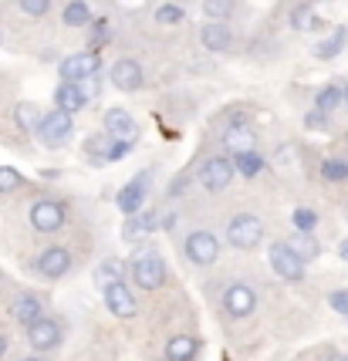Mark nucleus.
Segmentation results:
<instances>
[{"label": "nucleus", "instance_id": "f257e3e1", "mask_svg": "<svg viewBox=\"0 0 348 361\" xmlns=\"http://www.w3.org/2000/svg\"><path fill=\"white\" fill-rule=\"evenodd\" d=\"M227 240L237 250H253L264 240V223L257 220L253 213H237L234 220L227 223Z\"/></svg>", "mask_w": 348, "mask_h": 361}, {"label": "nucleus", "instance_id": "f03ea898", "mask_svg": "<svg viewBox=\"0 0 348 361\" xmlns=\"http://www.w3.org/2000/svg\"><path fill=\"white\" fill-rule=\"evenodd\" d=\"M132 281L145 287V290H156V287L166 283V264L159 260L156 253H139L132 260Z\"/></svg>", "mask_w": 348, "mask_h": 361}, {"label": "nucleus", "instance_id": "7ed1b4c3", "mask_svg": "<svg viewBox=\"0 0 348 361\" xmlns=\"http://www.w3.org/2000/svg\"><path fill=\"white\" fill-rule=\"evenodd\" d=\"M98 64H102V58H98V51H78V54H71V58H64L61 61V81H85L92 78V75H98Z\"/></svg>", "mask_w": 348, "mask_h": 361}, {"label": "nucleus", "instance_id": "20e7f679", "mask_svg": "<svg viewBox=\"0 0 348 361\" xmlns=\"http://www.w3.org/2000/svg\"><path fill=\"white\" fill-rule=\"evenodd\" d=\"M234 159H223V156H213L203 162V169H200V183H203L210 192H220V189L230 186V179H234Z\"/></svg>", "mask_w": 348, "mask_h": 361}, {"label": "nucleus", "instance_id": "39448f33", "mask_svg": "<svg viewBox=\"0 0 348 361\" xmlns=\"http://www.w3.org/2000/svg\"><path fill=\"white\" fill-rule=\"evenodd\" d=\"M270 267L277 270V277H284V281H304V260L287 243H274L270 247Z\"/></svg>", "mask_w": 348, "mask_h": 361}, {"label": "nucleus", "instance_id": "423d86ee", "mask_svg": "<svg viewBox=\"0 0 348 361\" xmlns=\"http://www.w3.org/2000/svg\"><path fill=\"white\" fill-rule=\"evenodd\" d=\"M31 226L37 233H58L64 226V206L54 200H41L31 206Z\"/></svg>", "mask_w": 348, "mask_h": 361}, {"label": "nucleus", "instance_id": "0eeeda50", "mask_svg": "<svg viewBox=\"0 0 348 361\" xmlns=\"http://www.w3.org/2000/svg\"><path fill=\"white\" fill-rule=\"evenodd\" d=\"M217 253H220V243H217V236L210 233V230H196V233L186 236V257H190L193 264L210 267L217 260Z\"/></svg>", "mask_w": 348, "mask_h": 361}, {"label": "nucleus", "instance_id": "6e6552de", "mask_svg": "<svg viewBox=\"0 0 348 361\" xmlns=\"http://www.w3.org/2000/svg\"><path fill=\"white\" fill-rule=\"evenodd\" d=\"M71 128H75V118H71L68 111L54 109V111H48V115L41 118V126H37V135L48 142V145H61V142L71 135Z\"/></svg>", "mask_w": 348, "mask_h": 361}, {"label": "nucleus", "instance_id": "1a4fd4ad", "mask_svg": "<svg viewBox=\"0 0 348 361\" xmlns=\"http://www.w3.org/2000/svg\"><path fill=\"white\" fill-rule=\"evenodd\" d=\"M28 341L34 351H51V348L61 345V324L41 314L34 324H28Z\"/></svg>", "mask_w": 348, "mask_h": 361}, {"label": "nucleus", "instance_id": "9d476101", "mask_svg": "<svg viewBox=\"0 0 348 361\" xmlns=\"http://www.w3.org/2000/svg\"><path fill=\"white\" fill-rule=\"evenodd\" d=\"M112 85L119 92H139L143 88V64L132 58H119L112 64Z\"/></svg>", "mask_w": 348, "mask_h": 361}, {"label": "nucleus", "instance_id": "9b49d317", "mask_svg": "<svg viewBox=\"0 0 348 361\" xmlns=\"http://www.w3.org/2000/svg\"><path fill=\"white\" fill-rule=\"evenodd\" d=\"M223 307H227L230 317H247L253 307H257V294H253L247 283H234V287H227V294H223Z\"/></svg>", "mask_w": 348, "mask_h": 361}, {"label": "nucleus", "instance_id": "f8f14e48", "mask_svg": "<svg viewBox=\"0 0 348 361\" xmlns=\"http://www.w3.org/2000/svg\"><path fill=\"white\" fill-rule=\"evenodd\" d=\"M68 267H71V253L64 250V247H48V250L37 257V274H41V277H48V281L64 277Z\"/></svg>", "mask_w": 348, "mask_h": 361}, {"label": "nucleus", "instance_id": "ddd939ff", "mask_svg": "<svg viewBox=\"0 0 348 361\" xmlns=\"http://www.w3.org/2000/svg\"><path fill=\"white\" fill-rule=\"evenodd\" d=\"M200 41H203L206 51L223 54V51H230V47H234V31H230L223 20H206L203 31H200Z\"/></svg>", "mask_w": 348, "mask_h": 361}, {"label": "nucleus", "instance_id": "4468645a", "mask_svg": "<svg viewBox=\"0 0 348 361\" xmlns=\"http://www.w3.org/2000/svg\"><path fill=\"white\" fill-rule=\"evenodd\" d=\"M105 304H109V311L115 317H132L136 314V298H132V290L126 287V281L109 283V287H105Z\"/></svg>", "mask_w": 348, "mask_h": 361}, {"label": "nucleus", "instance_id": "2eb2a0df", "mask_svg": "<svg viewBox=\"0 0 348 361\" xmlns=\"http://www.w3.org/2000/svg\"><path fill=\"white\" fill-rule=\"evenodd\" d=\"M145 192H149V173H139L122 192H119V209L128 213V216L139 213V206L145 203Z\"/></svg>", "mask_w": 348, "mask_h": 361}, {"label": "nucleus", "instance_id": "dca6fc26", "mask_svg": "<svg viewBox=\"0 0 348 361\" xmlns=\"http://www.w3.org/2000/svg\"><path fill=\"white\" fill-rule=\"evenodd\" d=\"M223 145H227L230 152H251L253 145H257V132H253L244 118H234L230 128H227V135H223Z\"/></svg>", "mask_w": 348, "mask_h": 361}, {"label": "nucleus", "instance_id": "f3484780", "mask_svg": "<svg viewBox=\"0 0 348 361\" xmlns=\"http://www.w3.org/2000/svg\"><path fill=\"white\" fill-rule=\"evenodd\" d=\"M105 132H109L112 139H136V135H139V126H136V118H132L126 109H109V115H105Z\"/></svg>", "mask_w": 348, "mask_h": 361}, {"label": "nucleus", "instance_id": "a211bd4d", "mask_svg": "<svg viewBox=\"0 0 348 361\" xmlns=\"http://www.w3.org/2000/svg\"><path fill=\"white\" fill-rule=\"evenodd\" d=\"M85 102H88V94L81 92L78 81H61V88L54 92V105L61 111H68V115H75V111L85 109Z\"/></svg>", "mask_w": 348, "mask_h": 361}, {"label": "nucleus", "instance_id": "6ab92c4d", "mask_svg": "<svg viewBox=\"0 0 348 361\" xmlns=\"http://www.w3.org/2000/svg\"><path fill=\"white\" fill-rule=\"evenodd\" d=\"M41 314H44V300L37 298V294H20V298L14 300V317L24 324V328L34 324Z\"/></svg>", "mask_w": 348, "mask_h": 361}, {"label": "nucleus", "instance_id": "aec40b11", "mask_svg": "<svg viewBox=\"0 0 348 361\" xmlns=\"http://www.w3.org/2000/svg\"><path fill=\"white\" fill-rule=\"evenodd\" d=\"M196 338L193 334H176L169 338V345H166V358L169 361H193L196 358Z\"/></svg>", "mask_w": 348, "mask_h": 361}, {"label": "nucleus", "instance_id": "412c9836", "mask_svg": "<svg viewBox=\"0 0 348 361\" xmlns=\"http://www.w3.org/2000/svg\"><path fill=\"white\" fill-rule=\"evenodd\" d=\"M345 41H348V31L345 27H338L335 34H328L325 41H318L315 44V58L318 61H332V58H338L342 47H345Z\"/></svg>", "mask_w": 348, "mask_h": 361}, {"label": "nucleus", "instance_id": "4be33fe9", "mask_svg": "<svg viewBox=\"0 0 348 361\" xmlns=\"http://www.w3.org/2000/svg\"><path fill=\"white\" fill-rule=\"evenodd\" d=\"M41 118H44V111L37 109L34 102H20L14 109V122L20 132H37V126H41Z\"/></svg>", "mask_w": 348, "mask_h": 361}, {"label": "nucleus", "instance_id": "5701e85b", "mask_svg": "<svg viewBox=\"0 0 348 361\" xmlns=\"http://www.w3.org/2000/svg\"><path fill=\"white\" fill-rule=\"evenodd\" d=\"M291 27L301 34H315L321 31V17H318L315 7H294L291 11Z\"/></svg>", "mask_w": 348, "mask_h": 361}, {"label": "nucleus", "instance_id": "b1692460", "mask_svg": "<svg viewBox=\"0 0 348 361\" xmlns=\"http://www.w3.org/2000/svg\"><path fill=\"white\" fill-rule=\"evenodd\" d=\"M61 20L68 27H85V24H92V7H88L85 0H68Z\"/></svg>", "mask_w": 348, "mask_h": 361}, {"label": "nucleus", "instance_id": "393cba45", "mask_svg": "<svg viewBox=\"0 0 348 361\" xmlns=\"http://www.w3.org/2000/svg\"><path fill=\"white\" fill-rule=\"evenodd\" d=\"M126 277V264L122 260H115V257H109V260H102L95 270V281L98 287H109V283H119Z\"/></svg>", "mask_w": 348, "mask_h": 361}, {"label": "nucleus", "instance_id": "a878e982", "mask_svg": "<svg viewBox=\"0 0 348 361\" xmlns=\"http://www.w3.org/2000/svg\"><path fill=\"white\" fill-rule=\"evenodd\" d=\"M152 230H156V216L152 213H132L126 223V240H143Z\"/></svg>", "mask_w": 348, "mask_h": 361}, {"label": "nucleus", "instance_id": "bb28decb", "mask_svg": "<svg viewBox=\"0 0 348 361\" xmlns=\"http://www.w3.org/2000/svg\"><path fill=\"white\" fill-rule=\"evenodd\" d=\"M287 247L298 253L301 260H315L318 253H321V247H318L315 236H311V233H301V230H298L294 236H291V243H287Z\"/></svg>", "mask_w": 348, "mask_h": 361}, {"label": "nucleus", "instance_id": "cd10ccee", "mask_svg": "<svg viewBox=\"0 0 348 361\" xmlns=\"http://www.w3.org/2000/svg\"><path fill=\"white\" fill-rule=\"evenodd\" d=\"M234 169H237L240 176H247V179H253V176L264 169V159L257 156V152H234Z\"/></svg>", "mask_w": 348, "mask_h": 361}, {"label": "nucleus", "instance_id": "c85d7f7f", "mask_svg": "<svg viewBox=\"0 0 348 361\" xmlns=\"http://www.w3.org/2000/svg\"><path fill=\"white\" fill-rule=\"evenodd\" d=\"M156 20L159 24H166V27H173V24H183V20H186V11H183L179 4H159Z\"/></svg>", "mask_w": 348, "mask_h": 361}, {"label": "nucleus", "instance_id": "c756f323", "mask_svg": "<svg viewBox=\"0 0 348 361\" xmlns=\"http://www.w3.org/2000/svg\"><path fill=\"white\" fill-rule=\"evenodd\" d=\"M338 105H342V88L328 85V88H321V92H318V98H315V109L318 111H325V115H328V111L338 109Z\"/></svg>", "mask_w": 348, "mask_h": 361}, {"label": "nucleus", "instance_id": "7c9ffc66", "mask_svg": "<svg viewBox=\"0 0 348 361\" xmlns=\"http://www.w3.org/2000/svg\"><path fill=\"white\" fill-rule=\"evenodd\" d=\"M230 11H234V0H206L203 4L206 20H227Z\"/></svg>", "mask_w": 348, "mask_h": 361}, {"label": "nucleus", "instance_id": "2f4dec72", "mask_svg": "<svg viewBox=\"0 0 348 361\" xmlns=\"http://www.w3.org/2000/svg\"><path fill=\"white\" fill-rule=\"evenodd\" d=\"M321 176H325L328 183L348 179V166H345V162H338V159H325V162H321Z\"/></svg>", "mask_w": 348, "mask_h": 361}, {"label": "nucleus", "instance_id": "473e14b6", "mask_svg": "<svg viewBox=\"0 0 348 361\" xmlns=\"http://www.w3.org/2000/svg\"><path fill=\"white\" fill-rule=\"evenodd\" d=\"M109 142H112V135L105 132V135H92V139L85 142V152L92 159H105V152H109Z\"/></svg>", "mask_w": 348, "mask_h": 361}, {"label": "nucleus", "instance_id": "72a5a7b5", "mask_svg": "<svg viewBox=\"0 0 348 361\" xmlns=\"http://www.w3.org/2000/svg\"><path fill=\"white\" fill-rule=\"evenodd\" d=\"M112 41L109 34V20L102 17V20H92V51H98V47H105Z\"/></svg>", "mask_w": 348, "mask_h": 361}, {"label": "nucleus", "instance_id": "f704fd0d", "mask_svg": "<svg viewBox=\"0 0 348 361\" xmlns=\"http://www.w3.org/2000/svg\"><path fill=\"white\" fill-rule=\"evenodd\" d=\"M17 7L28 17H44L51 11V0H17Z\"/></svg>", "mask_w": 348, "mask_h": 361}, {"label": "nucleus", "instance_id": "c9c22d12", "mask_svg": "<svg viewBox=\"0 0 348 361\" xmlns=\"http://www.w3.org/2000/svg\"><path fill=\"white\" fill-rule=\"evenodd\" d=\"M294 226H298L301 233H311L318 226V213L315 209H294Z\"/></svg>", "mask_w": 348, "mask_h": 361}, {"label": "nucleus", "instance_id": "e433bc0d", "mask_svg": "<svg viewBox=\"0 0 348 361\" xmlns=\"http://www.w3.org/2000/svg\"><path fill=\"white\" fill-rule=\"evenodd\" d=\"M20 183H24V179H20V173H17V169H11V166H0V192H14Z\"/></svg>", "mask_w": 348, "mask_h": 361}, {"label": "nucleus", "instance_id": "4c0bfd02", "mask_svg": "<svg viewBox=\"0 0 348 361\" xmlns=\"http://www.w3.org/2000/svg\"><path fill=\"white\" fill-rule=\"evenodd\" d=\"M132 152V139H112L109 142V152H105V162H115V159H122Z\"/></svg>", "mask_w": 348, "mask_h": 361}, {"label": "nucleus", "instance_id": "58836bf2", "mask_svg": "<svg viewBox=\"0 0 348 361\" xmlns=\"http://www.w3.org/2000/svg\"><path fill=\"white\" fill-rule=\"evenodd\" d=\"M328 304H332L335 314H345L348 317V290H335L332 298H328Z\"/></svg>", "mask_w": 348, "mask_h": 361}, {"label": "nucleus", "instance_id": "ea45409f", "mask_svg": "<svg viewBox=\"0 0 348 361\" xmlns=\"http://www.w3.org/2000/svg\"><path fill=\"white\" fill-rule=\"evenodd\" d=\"M304 126H308V128H321V126H325V111H311V115H308V118H304Z\"/></svg>", "mask_w": 348, "mask_h": 361}, {"label": "nucleus", "instance_id": "a19ab883", "mask_svg": "<svg viewBox=\"0 0 348 361\" xmlns=\"http://www.w3.org/2000/svg\"><path fill=\"white\" fill-rule=\"evenodd\" d=\"M338 253H342V260H348V240H342V243H338Z\"/></svg>", "mask_w": 348, "mask_h": 361}, {"label": "nucleus", "instance_id": "79ce46f5", "mask_svg": "<svg viewBox=\"0 0 348 361\" xmlns=\"http://www.w3.org/2000/svg\"><path fill=\"white\" fill-rule=\"evenodd\" d=\"M342 102H345V105H348V85H345V88H342Z\"/></svg>", "mask_w": 348, "mask_h": 361}, {"label": "nucleus", "instance_id": "37998d69", "mask_svg": "<svg viewBox=\"0 0 348 361\" xmlns=\"http://www.w3.org/2000/svg\"><path fill=\"white\" fill-rule=\"evenodd\" d=\"M328 361H348V355H335V358H328Z\"/></svg>", "mask_w": 348, "mask_h": 361}, {"label": "nucleus", "instance_id": "c03bdc74", "mask_svg": "<svg viewBox=\"0 0 348 361\" xmlns=\"http://www.w3.org/2000/svg\"><path fill=\"white\" fill-rule=\"evenodd\" d=\"M4 348H7V338H0V355H4Z\"/></svg>", "mask_w": 348, "mask_h": 361}, {"label": "nucleus", "instance_id": "a18cd8bd", "mask_svg": "<svg viewBox=\"0 0 348 361\" xmlns=\"http://www.w3.org/2000/svg\"><path fill=\"white\" fill-rule=\"evenodd\" d=\"M24 361H44V358H24Z\"/></svg>", "mask_w": 348, "mask_h": 361}]
</instances>
